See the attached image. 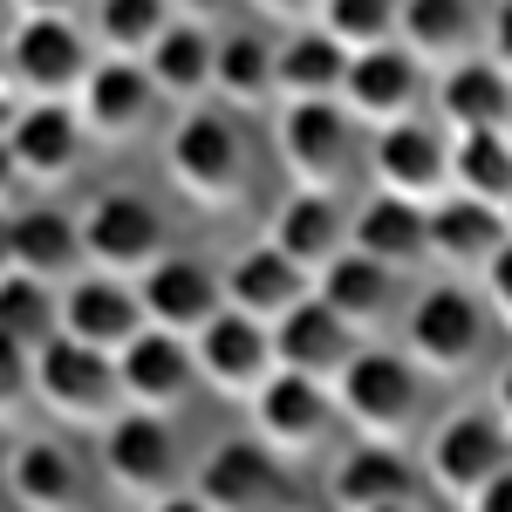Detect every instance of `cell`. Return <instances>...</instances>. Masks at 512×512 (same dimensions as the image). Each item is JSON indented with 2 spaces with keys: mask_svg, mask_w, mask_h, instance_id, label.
Listing matches in <instances>:
<instances>
[{
  "mask_svg": "<svg viewBox=\"0 0 512 512\" xmlns=\"http://www.w3.org/2000/svg\"><path fill=\"white\" fill-rule=\"evenodd\" d=\"M185 492L205 512H274L287 499V465H280L274 451H260L253 437H226V444H212L198 458Z\"/></svg>",
  "mask_w": 512,
  "mask_h": 512,
  "instance_id": "14",
  "label": "cell"
},
{
  "mask_svg": "<svg viewBox=\"0 0 512 512\" xmlns=\"http://www.w3.org/2000/svg\"><path fill=\"white\" fill-rule=\"evenodd\" d=\"M76 239H82V267L89 274H117V280L151 274L164 253H171L164 246L171 239L164 233V212L137 192H96L76 219Z\"/></svg>",
  "mask_w": 512,
  "mask_h": 512,
  "instance_id": "6",
  "label": "cell"
},
{
  "mask_svg": "<svg viewBox=\"0 0 512 512\" xmlns=\"http://www.w3.org/2000/svg\"><path fill=\"white\" fill-rule=\"evenodd\" d=\"M478 41H485V7L478 0H396V48L424 76L472 62Z\"/></svg>",
  "mask_w": 512,
  "mask_h": 512,
  "instance_id": "18",
  "label": "cell"
},
{
  "mask_svg": "<svg viewBox=\"0 0 512 512\" xmlns=\"http://www.w3.org/2000/svg\"><path fill=\"white\" fill-rule=\"evenodd\" d=\"M246 7H253V14H267V21H287V28H308L321 0H246Z\"/></svg>",
  "mask_w": 512,
  "mask_h": 512,
  "instance_id": "41",
  "label": "cell"
},
{
  "mask_svg": "<svg viewBox=\"0 0 512 512\" xmlns=\"http://www.w3.org/2000/svg\"><path fill=\"white\" fill-rule=\"evenodd\" d=\"M62 335V287L28 274H0V342L7 349H48Z\"/></svg>",
  "mask_w": 512,
  "mask_h": 512,
  "instance_id": "33",
  "label": "cell"
},
{
  "mask_svg": "<svg viewBox=\"0 0 512 512\" xmlns=\"http://www.w3.org/2000/svg\"><path fill=\"white\" fill-rule=\"evenodd\" d=\"M137 301H144V328H164L178 342H192L205 321L226 308V287L205 260H185V253H164L151 274H137Z\"/></svg>",
  "mask_w": 512,
  "mask_h": 512,
  "instance_id": "19",
  "label": "cell"
},
{
  "mask_svg": "<svg viewBox=\"0 0 512 512\" xmlns=\"http://www.w3.org/2000/svg\"><path fill=\"white\" fill-rule=\"evenodd\" d=\"M315 301L349 328L355 342H362V335L390 328V315H396V274H390V267H376V260H362V253H342V260H328V267L315 274Z\"/></svg>",
  "mask_w": 512,
  "mask_h": 512,
  "instance_id": "27",
  "label": "cell"
},
{
  "mask_svg": "<svg viewBox=\"0 0 512 512\" xmlns=\"http://www.w3.org/2000/svg\"><path fill=\"white\" fill-rule=\"evenodd\" d=\"M35 410H48L55 424H76V431H103L123 410L117 362L55 335L48 349H35Z\"/></svg>",
  "mask_w": 512,
  "mask_h": 512,
  "instance_id": "7",
  "label": "cell"
},
{
  "mask_svg": "<svg viewBox=\"0 0 512 512\" xmlns=\"http://www.w3.org/2000/svg\"><path fill=\"white\" fill-rule=\"evenodd\" d=\"M212 89L233 110H267L274 103V41L267 35H226L212 55Z\"/></svg>",
  "mask_w": 512,
  "mask_h": 512,
  "instance_id": "34",
  "label": "cell"
},
{
  "mask_svg": "<svg viewBox=\"0 0 512 512\" xmlns=\"http://www.w3.org/2000/svg\"><path fill=\"white\" fill-rule=\"evenodd\" d=\"M478 55L512 82V0H492V14H485V41H478Z\"/></svg>",
  "mask_w": 512,
  "mask_h": 512,
  "instance_id": "39",
  "label": "cell"
},
{
  "mask_svg": "<svg viewBox=\"0 0 512 512\" xmlns=\"http://www.w3.org/2000/svg\"><path fill=\"white\" fill-rule=\"evenodd\" d=\"M506 246V219L492 212V205H478V198H458L444 192L424 212V260H437L444 274H485L492 267V253Z\"/></svg>",
  "mask_w": 512,
  "mask_h": 512,
  "instance_id": "21",
  "label": "cell"
},
{
  "mask_svg": "<svg viewBox=\"0 0 512 512\" xmlns=\"http://www.w3.org/2000/svg\"><path fill=\"white\" fill-rule=\"evenodd\" d=\"M0 144H7L21 185H62L82 171V151H89L76 103H14L0 117Z\"/></svg>",
  "mask_w": 512,
  "mask_h": 512,
  "instance_id": "13",
  "label": "cell"
},
{
  "mask_svg": "<svg viewBox=\"0 0 512 512\" xmlns=\"http://www.w3.org/2000/svg\"><path fill=\"white\" fill-rule=\"evenodd\" d=\"M267 335H274V369H287V376H308V383H335V376L349 369V355L362 349V342H355L349 328L321 308L315 294H308L294 315H280Z\"/></svg>",
  "mask_w": 512,
  "mask_h": 512,
  "instance_id": "26",
  "label": "cell"
},
{
  "mask_svg": "<svg viewBox=\"0 0 512 512\" xmlns=\"http://www.w3.org/2000/svg\"><path fill=\"white\" fill-rule=\"evenodd\" d=\"M178 14H171V0H96V48L103 55H123V62H144L151 48L164 41Z\"/></svg>",
  "mask_w": 512,
  "mask_h": 512,
  "instance_id": "36",
  "label": "cell"
},
{
  "mask_svg": "<svg viewBox=\"0 0 512 512\" xmlns=\"http://www.w3.org/2000/svg\"><path fill=\"white\" fill-rule=\"evenodd\" d=\"M417 499V472L390 444H355L328 472V506L335 512H376V506H410Z\"/></svg>",
  "mask_w": 512,
  "mask_h": 512,
  "instance_id": "29",
  "label": "cell"
},
{
  "mask_svg": "<svg viewBox=\"0 0 512 512\" xmlns=\"http://www.w3.org/2000/svg\"><path fill=\"white\" fill-rule=\"evenodd\" d=\"M192 362H198V383H205V390L246 403V396L274 376V335H267L260 321L219 308V315L192 335Z\"/></svg>",
  "mask_w": 512,
  "mask_h": 512,
  "instance_id": "17",
  "label": "cell"
},
{
  "mask_svg": "<svg viewBox=\"0 0 512 512\" xmlns=\"http://www.w3.org/2000/svg\"><path fill=\"white\" fill-rule=\"evenodd\" d=\"M219 287H226V308L246 315V321H260V328H274L280 315H294V308L315 294V280L301 274L294 260H280L267 239H260V246H246L233 267L219 274Z\"/></svg>",
  "mask_w": 512,
  "mask_h": 512,
  "instance_id": "24",
  "label": "cell"
},
{
  "mask_svg": "<svg viewBox=\"0 0 512 512\" xmlns=\"http://www.w3.org/2000/svg\"><path fill=\"white\" fill-rule=\"evenodd\" d=\"M7 499L21 512H82L89 478H82L76 451L55 437H21L7 451Z\"/></svg>",
  "mask_w": 512,
  "mask_h": 512,
  "instance_id": "25",
  "label": "cell"
},
{
  "mask_svg": "<svg viewBox=\"0 0 512 512\" xmlns=\"http://www.w3.org/2000/svg\"><path fill=\"white\" fill-rule=\"evenodd\" d=\"M226 7H233V0H171V14H178V21H198V28H205V14H226Z\"/></svg>",
  "mask_w": 512,
  "mask_h": 512,
  "instance_id": "45",
  "label": "cell"
},
{
  "mask_svg": "<svg viewBox=\"0 0 512 512\" xmlns=\"http://www.w3.org/2000/svg\"><path fill=\"white\" fill-rule=\"evenodd\" d=\"M62 335L117 362V349H130V342L144 335V301H137V280L89 274V267H82V274L62 287Z\"/></svg>",
  "mask_w": 512,
  "mask_h": 512,
  "instance_id": "16",
  "label": "cell"
},
{
  "mask_svg": "<svg viewBox=\"0 0 512 512\" xmlns=\"http://www.w3.org/2000/svg\"><path fill=\"white\" fill-rule=\"evenodd\" d=\"M424 96H431V76L403 55V48H362L349 55V76H342V110H349L362 130H390V123L424 117Z\"/></svg>",
  "mask_w": 512,
  "mask_h": 512,
  "instance_id": "15",
  "label": "cell"
},
{
  "mask_svg": "<svg viewBox=\"0 0 512 512\" xmlns=\"http://www.w3.org/2000/svg\"><path fill=\"white\" fill-rule=\"evenodd\" d=\"M0 89L21 103H76L82 76L96 69V41L76 21H14L0 41Z\"/></svg>",
  "mask_w": 512,
  "mask_h": 512,
  "instance_id": "5",
  "label": "cell"
},
{
  "mask_svg": "<svg viewBox=\"0 0 512 512\" xmlns=\"http://www.w3.org/2000/svg\"><path fill=\"white\" fill-rule=\"evenodd\" d=\"M164 178L171 192L205 205V212H226L246 198V178H253V158H246V137L226 110H178V123L164 130Z\"/></svg>",
  "mask_w": 512,
  "mask_h": 512,
  "instance_id": "2",
  "label": "cell"
},
{
  "mask_svg": "<svg viewBox=\"0 0 512 512\" xmlns=\"http://www.w3.org/2000/svg\"><path fill=\"white\" fill-rule=\"evenodd\" d=\"M21 21H76V7L82 0H7Z\"/></svg>",
  "mask_w": 512,
  "mask_h": 512,
  "instance_id": "42",
  "label": "cell"
},
{
  "mask_svg": "<svg viewBox=\"0 0 512 512\" xmlns=\"http://www.w3.org/2000/svg\"><path fill=\"white\" fill-rule=\"evenodd\" d=\"M431 123L444 137H478V130H506L512 123V82L472 55V62H458V69H444L431 82Z\"/></svg>",
  "mask_w": 512,
  "mask_h": 512,
  "instance_id": "23",
  "label": "cell"
},
{
  "mask_svg": "<svg viewBox=\"0 0 512 512\" xmlns=\"http://www.w3.org/2000/svg\"><path fill=\"white\" fill-rule=\"evenodd\" d=\"M14 274L48 280V287H69V280L82 274L76 219L55 212V205H28V212H14Z\"/></svg>",
  "mask_w": 512,
  "mask_h": 512,
  "instance_id": "31",
  "label": "cell"
},
{
  "mask_svg": "<svg viewBox=\"0 0 512 512\" xmlns=\"http://www.w3.org/2000/svg\"><path fill=\"white\" fill-rule=\"evenodd\" d=\"M328 424H335V396H328V383H308V376L274 369L260 390L246 396V437L260 451H274L280 465L315 458L328 444Z\"/></svg>",
  "mask_w": 512,
  "mask_h": 512,
  "instance_id": "8",
  "label": "cell"
},
{
  "mask_svg": "<svg viewBox=\"0 0 512 512\" xmlns=\"http://www.w3.org/2000/svg\"><path fill=\"white\" fill-rule=\"evenodd\" d=\"M424 383L431 376L403 349H355L349 369L328 383V396H335V417L349 431H362V444L403 451L410 437L424 431Z\"/></svg>",
  "mask_w": 512,
  "mask_h": 512,
  "instance_id": "1",
  "label": "cell"
},
{
  "mask_svg": "<svg viewBox=\"0 0 512 512\" xmlns=\"http://www.w3.org/2000/svg\"><path fill=\"white\" fill-rule=\"evenodd\" d=\"M0 274H14V212L0 205Z\"/></svg>",
  "mask_w": 512,
  "mask_h": 512,
  "instance_id": "46",
  "label": "cell"
},
{
  "mask_svg": "<svg viewBox=\"0 0 512 512\" xmlns=\"http://www.w3.org/2000/svg\"><path fill=\"white\" fill-rule=\"evenodd\" d=\"M465 512H512V472H499L478 499H465Z\"/></svg>",
  "mask_w": 512,
  "mask_h": 512,
  "instance_id": "43",
  "label": "cell"
},
{
  "mask_svg": "<svg viewBox=\"0 0 512 512\" xmlns=\"http://www.w3.org/2000/svg\"><path fill=\"white\" fill-rule=\"evenodd\" d=\"M478 280H485V315H499L512 328V239L492 253V267H485Z\"/></svg>",
  "mask_w": 512,
  "mask_h": 512,
  "instance_id": "40",
  "label": "cell"
},
{
  "mask_svg": "<svg viewBox=\"0 0 512 512\" xmlns=\"http://www.w3.org/2000/svg\"><path fill=\"white\" fill-rule=\"evenodd\" d=\"M267 246L315 280L328 260H342V253H349V212H342V198L287 192V198H280V212L267 219Z\"/></svg>",
  "mask_w": 512,
  "mask_h": 512,
  "instance_id": "22",
  "label": "cell"
},
{
  "mask_svg": "<svg viewBox=\"0 0 512 512\" xmlns=\"http://www.w3.org/2000/svg\"><path fill=\"white\" fill-rule=\"evenodd\" d=\"M506 137H512V123H506Z\"/></svg>",
  "mask_w": 512,
  "mask_h": 512,
  "instance_id": "52",
  "label": "cell"
},
{
  "mask_svg": "<svg viewBox=\"0 0 512 512\" xmlns=\"http://www.w3.org/2000/svg\"><path fill=\"white\" fill-rule=\"evenodd\" d=\"M0 117H7V89H0Z\"/></svg>",
  "mask_w": 512,
  "mask_h": 512,
  "instance_id": "51",
  "label": "cell"
},
{
  "mask_svg": "<svg viewBox=\"0 0 512 512\" xmlns=\"http://www.w3.org/2000/svg\"><path fill=\"white\" fill-rule=\"evenodd\" d=\"M117 390H123V410L171 417V410L198 390L192 342H178V335H164V328H144L130 349H117Z\"/></svg>",
  "mask_w": 512,
  "mask_h": 512,
  "instance_id": "20",
  "label": "cell"
},
{
  "mask_svg": "<svg viewBox=\"0 0 512 512\" xmlns=\"http://www.w3.org/2000/svg\"><path fill=\"white\" fill-rule=\"evenodd\" d=\"M376 512H417V499H410V506H376Z\"/></svg>",
  "mask_w": 512,
  "mask_h": 512,
  "instance_id": "50",
  "label": "cell"
},
{
  "mask_svg": "<svg viewBox=\"0 0 512 512\" xmlns=\"http://www.w3.org/2000/svg\"><path fill=\"white\" fill-rule=\"evenodd\" d=\"M164 96L151 89L144 62H123V55H96V69L76 89V123L89 144H137L151 123H158Z\"/></svg>",
  "mask_w": 512,
  "mask_h": 512,
  "instance_id": "12",
  "label": "cell"
},
{
  "mask_svg": "<svg viewBox=\"0 0 512 512\" xmlns=\"http://www.w3.org/2000/svg\"><path fill=\"white\" fill-rule=\"evenodd\" d=\"M212 55H219L212 28H198V21H171L164 41L144 55V76H151V89H158L164 103H185V110H192L198 96L212 89Z\"/></svg>",
  "mask_w": 512,
  "mask_h": 512,
  "instance_id": "32",
  "label": "cell"
},
{
  "mask_svg": "<svg viewBox=\"0 0 512 512\" xmlns=\"http://www.w3.org/2000/svg\"><path fill=\"white\" fill-rule=\"evenodd\" d=\"M21 410H35V355L0 342V424H14Z\"/></svg>",
  "mask_w": 512,
  "mask_h": 512,
  "instance_id": "38",
  "label": "cell"
},
{
  "mask_svg": "<svg viewBox=\"0 0 512 512\" xmlns=\"http://www.w3.org/2000/svg\"><path fill=\"white\" fill-rule=\"evenodd\" d=\"M349 76V55L321 28H287L274 41V96L280 103H335Z\"/></svg>",
  "mask_w": 512,
  "mask_h": 512,
  "instance_id": "30",
  "label": "cell"
},
{
  "mask_svg": "<svg viewBox=\"0 0 512 512\" xmlns=\"http://www.w3.org/2000/svg\"><path fill=\"white\" fill-rule=\"evenodd\" d=\"M499 219H506V239H512V198H506V205H499Z\"/></svg>",
  "mask_w": 512,
  "mask_h": 512,
  "instance_id": "49",
  "label": "cell"
},
{
  "mask_svg": "<svg viewBox=\"0 0 512 512\" xmlns=\"http://www.w3.org/2000/svg\"><path fill=\"white\" fill-rule=\"evenodd\" d=\"M274 144H280V164H287L294 192H321V198H342L362 178V158H369L362 123L342 103H280Z\"/></svg>",
  "mask_w": 512,
  "mask_h": 512,
  "instance_id": "3",
  "label": "cell"
},
{
  "mask_svg": "<svg viewBox=\"0 0 512 512\" xmlns=\"http://www.w3.org/2000/svg\"><path fill=\"white\" fill-rule=\"evenodd\" d=\"M451 192L478 198V205H506L512 198V137L506 130H478V137H451Z\"/></svg>",
  "mask_w": 512,
  "mask_h": 512,
  "instance_id": "35",
  "label": "cell"
},
{
  "mask_svg": "<svg viewBox=\"0 0 512 512\" xmlns=\"http://www.w3.org/2000/svg\"><path fill=\"white\" fill-rule=\"evenodd\" d=\"M499 472H512V437L492 410H458L444 417L424 444V478H431L444 499H478Z\"/></svg>",
  "mask_w": 512,
  "mask_h": 512,
  "instance_id": "9",
  "label": "cell"
},
{
  "mask_svg": "<svg viewBox=\"0 0 512 512\" xmlns=\"http://www.w3.org/2000/svg\"><path fill=\"white\" fill-rule=\"evenodd\" d=\"M424 212H431V205H410V198L369 192L349 212V253L376 260V267H390V274L424 267Z\"/></svg>",
  "mask_w": 512,
  "mask_h": 512,
  "instance_id": "28",
  "label": "cell"
},
{
  "mask_svg": "<svg viewBox=\"0 0 512 512\" xmlns=\"http://www.w3.org/2000/svg\"><path fill=\"white\" fill-rule=\"evenodd\" d=\"M21 178H14V158H7V144H0V205H7V192H14Z\"/></svg>",
  "mask_w": 512,
  "mask_h": 512,
  "instance_id": "48",
  "label": "cell"
},
{
  "mask_svg": "<svg viewBox=\"0 0 512 512\" xmlns=\"http://www.w3.org/2000/svg\"><path fill=\"white\" fill-rule=\"evenodd\" d=\"M485 301H478L472 287H458V280H437L424 287L410 308H403V355L437 376V383H451V376H472L478 362H485Z\"/></svg>",
  "mask_w": 512,
  "mask_h": 512,
  "instance_id": "4",
  "label": "cell"
},
{
  "mask_svg": "<svg viewBox=\"0 0 512 512\" xmlns=\"http://www.w3.org/2000/svg\"><path fill=\"white\" fill-rule=\"evenodd\" d=\"M103 478H110V492L137 499V506L171 499L178 492V437H171V417L117 410L103 424Z\"/></svg>",
  "mask_w": 512,
  "mask_h": 512,
  "instance_id": "10",
  "label": "cell"
},
{
  "mask_svg": "<svg viewBox=\"0 0 512 512\" xmlns=\"http://www.w3.org/2000/svg\"><path fill=\"white\" fill-rule=\"evenodd\" d=\"M492 417L506 424V437H512V362L499 369V383H492Z\"/></svg>",
  "mask_w": 512,
  "mask_h": 512,
  "instance_id": "44",
  "label": "cell"
},
{
  "mask_svg": "<svg viewBox=\"0 0 512 512\" xmlns=\"http://www.w3.org/2000/svg\"><path fill=\"white\" fill-rule=\"evenodd\" d=\"M362 171L376 178V192L410 198V205H437V198L451 192V137H444L431 117L390 123V130L369 137Z\"/></svg>",
  "mask_w": 512,
  "mask_h": 512,
  "instance_id": "11",
  "label": "cell"
},
{
  "mask_svg": "<svg viewBox=\"0 0 512 512\" xmlns=\"http://www.w3.org/2000/svg\"><path fill=\"white\" fill-rule=\"evenodd\" d=\"M308 28H321L342 55L390 48V41H396V0H321Z\"/></svg>",
  "mask_w": 512,
  "mask_h": 512,
  "instance_id": "37",
  "label": "cell"
},
{
  "mask_svg": "<svg viewBox=\"0 0 512 512\" xmlns=\"http://www.w3.org/2000/svg\"><path fill=\"white\" fill-rule=\"evenodd\" d=\"M144 512H205V506H198L192 492H171V499H158V506H144Z\"/></svg>",
  "mask_w": 512,
  "mask_h": 512,
  "instance_id": "47",
  "label": "cell"
}]
</instances>
